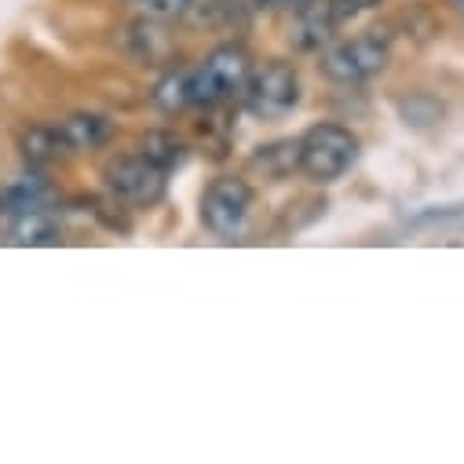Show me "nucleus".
<instances>
[{
    "label": "nucleus",
    "instance_id": "1",
    "mask_svg": "<svg viewBox=\"0 0 464 464\" xmlns=\"http://www.w3.org/2000/svg\"><path fill=\"white\" fill-rule=\"evenodd\" d=\"M300 150V169L314 179V183H333L340 179L359 158V140L352 129L343 125H314L296 140Z\"/></svg>",
    "mask_w": 464,
    "mask_h": 464
},
{
    "label": "nucleus",
    "instance_id": "2",
    "mask_svg": "<svg viewBox=\"0 0 464 464\" xmlns=\"http://www.w3.org/2000/svg\"><path fill=\"white\" fill-rule=\"evenodd\" d=\"M253 73V59L242 44L216 48L194 73H190V106H219L238 95Z\"/></svg>",
    "mask_w": 464,
    "mask_h": 464
},
{
    "label": "nucleus",
    "instance_id": "3",
    "mask_svg": "<svg viewBox=\"0 0 464 464\" xmlns=\"http://www.w3.org/2000/svg\"><path fill=\"white\" fill-rule=\"evenodd\" d=\"M246 110L260 121H278L285 113H293V106L300 102V77L289 63L271 59L260 70L249 73L246 88H242Z\"/></svg>",
    "mask_w": 464,
    "mask_h": 464
},
{
    "label": "nucleus",
    "instance_id": "4",
    "mask_svg": "<svg viewBox=\"0 0 464 464\" xmlns=\"http://www.w3.org/2000/svg\"><path fill=\"white\" fill-rule=\"evenodd\" d=\"M253 212V187L238 176H219L201 198V223L216 238H238Z\"/></svg>",
    "mask_w": 464,
    "mask_h": 464
},
{
    "label": "nucleus",
    "instance_id": "5",
    "mask_svg": "<svg viewBox=\"0 0 464 464\" xmlns=\"http://www.w3.org/2000/svg\"><path fill=\"white\" fill-rule=\"evenodd\" d=\"M165 169L150 165L143 154H121L113 158L106 169H102V179H106V190L125 201V205H158L165 198Z\"/></svg>",
    "mask_w": 464,
    "mask_h": 464
},
{
    "label": "nucleus",
    "instance_id": "6",
    "mask_svg": "<svg viewBox=\"0 0 464 464\" xmlns=\"http://www.w3.org/2000/svg\"><path fill=\"white\" fill-rule=\"evenodd\" d=\"M392 63V48L381 37H355L336 44L325 59H322V73L336 84H362L370 77H377L384 66Z\"/></svg>",
    "mask_w": 464,
    "mask_h": 464
},
{
    "label": "nucleus",
    "instance_id": "7",
    "mask_svg": "<svg viewBox=\"0 0 464 464\" xmlns=\"http://www.w3.org/2000/svg\"><path fill=\"white\" fill-rule=\"evenodd\" d=\"M336 26H340V15L333 8V0H300L293 15V41L304 52H314L325 41H333Z\"/></svg>",
    "mask_w": 464,
    "mask_h": 464
},
{
    "label": "nucleus",
    "instance_id": "8",
    "mask_svg": "<svg viewBox=\"0 0 464 464\" xmlns=\"http://www.w3.org/2000/svg\"><path fill=\"white\" fill-rule=\"evenodd\" d=\"M55 129L63 136L66 154H92V150H99V147H106L113 140V121L102 118V113H88V110L70 113V118L63 125H55Z\"/></svg>",
    "mask_w": 464,
    "mask_h": 464
},
{
    "label": "nucleus",
    "instance_id": "9",
    "mask_svg": "<svg viewBox=\"0 0 464 464\" xmlns=\"http://www.w3.org/2000/svg\"><path fill=\"white\" fill-rule=\"evenodd\" d=\"M59 235H63V223H59V216H55L48 205H44V208L19 212V216H12V223H8V238H12L15 246H30V249H37V246H55Z\"/></svg>",
    "mask_w": 464,
    "mask_h": 464
},
{
    "label": "nucleus",
    "instance_id": "10",
    "mask_svg": "<svg viewBox=\"0 0 464 464\" xmlns=\"http://www.w3.org/2000/svg\"><path fill=\"white\" fill-rule=\"evenodd\" d=\"M48 201H52V187L37 172H26V176L0 187V216H8V219L19 212H30V208H44Z\"/></svg>",
    "mask_w": 464,
    "mask_h": 464
},
{
    "label": "nucleus",
    "instance_id": "11",
    "mask_svg": "<svg viewBox=\"0 0 464 464\" xmlns=\"http://www.w3.org/2000/svg\"><path fill=\"white\" fill-rule=\"evenodd\" d=\"M158 23H165V19H154V15H150V19L132 23L129 34H125V48H129L140 63H165V59H172V52H176L172 37H169Z\"/></svg>",
    "mask_w": 464,
    "mask_h": 464
},
{
    "label": "nucleus",
    "instance_id": "12",
    "mask_svg": "<svg viewBox=\"0 0 464 464\" xmlns=\"http://www.w3.org/2000/svg\"><path fill=\"white\" fill-rule=\"evenodd\" d=\"M19 150H23V158H26L30 169H48L52 161H59L66 154L63 136H59L55 125H30L19 136Z\"/></svg>",
    "mask_w": 464,
    "mask_h": 464
},
{
    "label": "nucleus",
    "instance_id": "13",
    "mask_svg": "<svg viewBox=\"0 0 464 464\" xmlns=\"http://www.w3.org/2000/svg\"><path fill=\"white\" fill-rule=\"evenodd\" d=\"M140 154H143L150 165L172 172V169L187 158V143H183L176 132H169V129H154V132H147V136L140 140Z\"/></svg>",
    "mask_w": 464,
    "mask_h": 464
},
{
    "label": "nucleus",
    "instance_id": "14",
    "mask_svg": "<svg viewBox=\"0 0 464 464\" xmlns=\"http://www.w3.org/2000/svg\"><path fill=\"white\" fill-rule=\"evenodd\" d=\"M154 102H158L161 110H169V113L190 106V73H183V70L165 73V81L154 88Z\"/></svg>",
    "mask_w": 464,
    "mask_h": 464
},
{
    "label": "nucleus",
    "instance_id": "15",
    "mask_svg": "<svg viewBox=\"0 0 464 464\" xmlns=\"http://www.w3.org/2000/svg\"><path fill=\"white\" fill-rule=\"evenodd\" d=\"M406 125H435L442 118V102H435L431 95H410L399 102Z\"/></svg>",
    "mask_w": 464,
    "mask_h": 464
},
{
    "label": "nucleus",
    "instance_id": "16",
    "mask_svg": "<svg viewBox=\"0 0 464 464\" xmlns=\"http://www.w3.org/2000/svg\"><path fill=\"white\" fill-rule=\"evenodd\" d=\"M129 5L143 8L154 19H179V15H187L194 8V0H129Z\"/></svg>",
    "mask_w": 464,
    "mask_h": 464
},
{
    "label": "nucleus",
    "instance_id": "17",
    "mask_svg": "<svg viewBox=\"0 0 464 464\" xmlns=\"http://www.w3.org/2000/svg\"><path fill=\"white\" fill-rule=\"evenodd\" d=\"M373 5H377V0H333V8H336L340 19L355 15V12H362V8H373Z\"/></svg>",
    "mask_w": 464,
    "mask_h": 464
},
{
    "label": "nucleus",
    "instance_id": "18",
    "mask_svg": "<svg viewBox=\"0 0 464 464\" xmlns=\"http://www.w3.org/2000/svg\"><path fill=\"white\" fill-rule=\"evenodd\" d=\"M260 8H271V12H278V8H293L296 0H256Z\"/></svg>",
    "mask_w": 464,
    "mask_h": 464
},
{
    "label": "nucleus",
    "instance_id": "19",
    "mask_svg": "<svg viewBox=\"0 0 464 464\" xmlns=\"http://www.w3.org/2000/svg\"><path fill=\"white\" fill-rule=\"evenodd\" d=\"M453 5H457V8H460V12H464V0H453Z\"/></svg>",
    "mask_w": 464,
    "mask_h": 464
}]
</instances>
